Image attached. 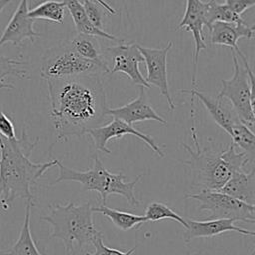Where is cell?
<instances>
[{
	"instance_id": "1",
	"label": "cell",
	"mask_w": 255,
	"mask_h": 255,
	"mask_svg": "<svg viewBox=\"0 0 255 255\" xmlns=\"http://www.w3.org/2000/svg\"><path fill=\"white\" fill-rule=\"evenodd\" d=\"M50 115L58 141L82 136L107 120L106 93L98 74L48 79Z\"/></svg>"
},
{
	"instance_id": "2",
	"label": "cell",
	"mask_w": 255,
	"mask_h": 255,
	"mask_svg": "<svg viewBox=\"0 0 255 255\" xmlns=\"http://www.w3.org/2000/svg\"><path fill=\"white\" fill-rule=\"evenodd\" d=\"M38 142L39 137L33 141L29 139L25 128L19 138L0 136V207L3 210H8L18 198L33 201V185L49 168L56 166L58 159L47 162L30 159Z\"/></svg>"
},
{
	"instance_id": "3",
	"label": "cell",
	"mask_w": 255,
	"mask_h": 255,
	"mask_svg": "<svg viewBox=\"0 0 255 255\" xmlns=\"http://www.w3.org/2000/svg\"><path fill=\"white\" fill-rule=\"evenodd\" d=\"M191 120L190 131L194 149L190 145L182 143L184 149L189 153V159L182 162L189 166L193 179L192 185L195 188L218 190L234 172L243 170L245 164L250 160L244 151L237 152L236 146L232 142L224 151L208 149L207 147L201 148L196 131L194 101H191Z\"/></svg>"
},
{
	"instance_id": "4",
	"label": "cell",
	"mask_w": 255,
	"mask_h": 255,
	"mask_svg": "<svg viewBox=\"0 0 255 255\" xmlns=\"http://www.w3.org/2000/svg\"><path fill=\"white\" fill-rule=\"evenodd\" d=\"M93 207L91 202L75 204H50L49 213L41 220L51 225L52 232L49 238H58L63 241L69 255H78L86 245L92 244L101 232L95 227L93 221Z\"/></svg>"
},
{
	"instance_id": "5",
	"label": "cell",
	"mask_w": 255,
	"mask_h": 255,
	"mask_svg": "<svg viewBox=\"0 0 255 255\" xmlns=\"http://www.w3.org/2000/svg\"><path fill=\"white\" fill-rule=\"evenodd\" d=\"M56 166L59 168V175L53 184L62 181L79 182L83 185L84 190L98 192L102 198V204H106L110 194L124 196L132 207H137L140 203L134 195V188L144 174H139L132 181L127 182L123 172L112 173L109 171L97 154L93 156V166L88 170L79 171L69 168L59 160Z\"/></svg>"
},
{
	"instance_id": "6",
	"label": "cell",
	"mask_w": 255,
	"mask_h": 255,
	"mask_svg": "<svg viewBox=\"0 0 255 255\" xmlns=\"http://www.w3.org/2000/svg\"><path fill=\"white\" fill-rule=\"evenodd\" d=\"M232 61L233 75L228 80H221L222 87L218 96L228 100L240 121L254 130V74L247 59L242 61L244 68L239 65L234 51H232Z\"/></svg>"
},
{
	"instance_id": "7",
	"label": "cell",
	"mask_w": 255,
	"mask_h": 255,
	"mask_svg": "<svg viewBox=\"0 0 255 255\" xmlns=\"http://www.w3.org/2000/svg\"><path fill=\"white\" fill-rule=\"evenodd\" d=\"M88 74L100 75L105 72L95 62L78 55L69 43L50 48L42 58L40 75L45 80Z\"/></svg>"
},
{
	"instance_id": "8",
	"label": "cell",
	"mask_w": 255,
	"mask_h": 255,
	"mask_svg": "<svg viewBox=\"0 0 255 255\" xmlns=\"http://www.w3.org/2000/svg\"><path fill=\"white\" fill-rule=\"evenodd\" d=\"M184 198L198 201L199 211H209L210 215L206 219L223 218L247 223L255 222V204L245 203L218 190L201 189L198 193L185 194Z\"/></svg>"
},
{
	"instance_id": "9",
	"label": "cell",
	"mask_w": 255,
	"mask_h": 255,
	"mask_svg": "<svg viewBox=\"0 0 255 255\" xmlns=\"http://www.w3.org/2000/svg\"><path fill=\"white\" fill-rule=\"evenodd\" d=\"M138 44L134 42H122L116 46L106 47L103 54L109 56L113 66L110 69V74L118 72L127 75L130 81L139 87L150 88L139 70V64L143 62V57L138 50Z\"/></svg>"
},
{
	"instance_id": "10",
	"label": "cell",
	"mask_w": 255,
	"mask_h": 255,
	"mask_svg": "<svg viewBox=\"0 0 255 255\" xmlns=\"http://www.w3.org/2000/svg\"><path fill=\"white\" fill-rule=\"evenodd\" d=\"M87 133L91 136L95 148L106 154L111 153V150L107 147V143L111 139L122 138L125 135H133L146 143L147 146L152 149L158 156L164 157V152L155 143L153 137L148 134H144L141 131H138L137 129H135V128H133V126H130L117 118H113L110 123L104 126H99L90 129Z\"/></svg>"
},
{
	"instance_id": "11",
	"label": "cell",
	"mask_w": 255,
	"mask_h": 255,
	"mask_svg": "<svg viewBox=\"0 0 255 255\" xmlns=\"http://www.w3.org/2000/svg\"><path fill=\"white\" fill-rule=\"evenodd\" d=\"M173 43L168 42L164 48H148L138 45V50L143 57V62L146 66V82L151 86L159 89L160 94L166 99L170 111L175 109V104L169 92L167 81V55L172 48Z\"/></svg>"
},
{
	"instance_id": "12",
	"label": "cell",
	"mask_w": 255,
	"mask_h": 255,
	"mask_svg": "<svg viewBox=\"0 0 255 255\" xmlns=\"http://www.w3.org/2000/svg\"><path fill=\"white\" fill-rule=\"evenodd\" d=\"M208 8V2L201 0H186L185 11L181 21L177 26L178 29H185L191 32L194 39V59H193V76H192V87H196V73L199 53L206 49L207 46L204 42L203 27L206 25V13Z\"/></svg>"
},
{
	"instance_id": "13",
	"label": "cell",
	"mask_w": 255,
	"mask_h": 255,
	"mask_svg": "<svg viewBox=\"0 0 255 255\" xmlns=\"http://www.w3.org/2000/svg\"><path fill=\"white\" fill-rule=\"evenodd\" d=\"M180 92L189 94L191 99L196 97L206 108L215 124L229 135L231 134L233 128L241 122L229 101L223 97L218 95L216 97L208 96L197 90L196 87H191L190 89H181Z\"/></svg>"
},
{
	"instance_id": "14",
	"label": "cell",
	"mask_w": 255,
	"mask_h": 255,
	"mask_svg": "<svg viewBox=\"0 0 255 255\" xmlns=\"http://www.w3.org/2000/svg\"><path fill=\"white\" fill-rule=\"evenodd\" d=\"M186 222V227L183 232V241L188 244L194 238L200 237H212L220 235L224 232L234 231L245 236H254L255 232L252 230L245 229L243 227L234 224L232 219H204L196 220V218H184Z\"/></svg>"
},
{
	"instance_id": "15",
	"label": "cell",
	"mask_w": 255,
	"mask_h": 255,
	"mask_svg": "<svg viewBox=\"0 0 255 255\" xmlns=\"http://www.w3.org/2000/svg\"><path fill=\"white\" fill-rule=\"evenodd\" d=\"M28 11V0H21L3 30L2 36L0 37V47L7 43L19 46L25 39L34 42L35 38L41 36L40 33L34 30L33 26L35 20L29 17Z\"/></svg>"
},
{
	"instance_id": "16",
	"label": "cell",
	"mask_w": 255,
	"mask_h": 255,
	"mask_svg": "<svg viewBox=\"0 0 255 255\" xmlns=\"http://www.w3.org/2000/svg\"><path fill=\"white\" fill-rule=\"evenodd\" d=\"M139 88V94L135 99L121 107L113 109L108 108L107 115L111 116L112 118L120 119L130 126H133L135 123L147 120H153L166 125L167 121L159 114H157L156 111L148 103L144 88Z\"/></svg>"
},
{
	"instance_id": "17",
	"label": "cell",
	"mask_w": 255,
	"mask_h": 255,
	"mask_svg": "<svg viewBox=\"0 0 255 255\" xmlns=\"http://www.w3.org/2000/svg\"><path fill=\"white\" fill-rule=\"evenodd\" d=\"M208 30L210 32L211 44L230 47L231 50L234 51L242 61L246 59L245 55L239 49L237 43L241 38L250 40L254 37V25L249 26L246 23L237 24L216 21L209 26Z\"/></svg>"
},
{
	"instance_id": "18",
	"label": "cell",
	"mask_w": 255,
	"mask_h": 255,
	"mask_svg": "<svg viewBox=\"0 0 255 255\" xmlns=\"http://www.w3.org/2000/svg\"><path fill=\"white\" fill-rule=\"evenodd\" d=\"M218 191L239 199L245 203L255 204V171L243 170L234 172Z\"/></svg>"
},
{
	"instance_id": "19",
	"label": "cell",
	"mask_w": 255,
	"mask_h": 255,
	"mask_svg": "<svg viewBox=\"0 0 255 255\" xmlns=\"http://www.w3.org/2000/svg\"><path fill=\"white\" fill-rule=\"evenodd\" d=\"M69 45L78 55L87 60L95 62L104 70L105 74H110L108 62L104 57L103 50L99 41L97 40V37L86 34H78L71 40Z\"/></svg>"
},
{
	"instance_id": "20",
	"label": "cell",
	"mask_w": 255,
	"mask_h": 255,
	"mask_svg": "<svg viewBox=\"0 0 255 255\" xmlns=\"http://www.w3.org/2000/svg\"><path fill=\"white\" fill-rule=\"evenodd\" d=\"M34 205L32 200H26L24 222L17 241L7 250H1L0 255H42L38 250L32 237L30 229L31 208Z\"/></svg>"
},
{
	"instance_id": "21",
	"label": "cell",
	"mask_w": 255,
	"mask_h": 255,
	"mask_svg": "<svg viewBox=\"0 0 255 255\" xmlns=\"http://www.w3.org/2000/svg\"><path fill=\"white\" fill-rule=\"evenodd\" d=\"M64 2L66 4V8L71 14L72 20L74 22V25L78 34L91 35V36L100 37V38H104L112 41L118 40L116 36L104 31V29L97 28L90 22L84 10L83 4L79 0H64Z\"/></svg>"
},
{
	"instance_id": "22",
	"label": "cell",
	"mask_w": 255,
	"mask_h": 255,
	"mask_svg": "<svg viewBox=\"0 0 255 255\" xmlns=\"http://www.w3.org/2000/svg\"><path fill=\"white\" fill-rule=\"evenodd\" d=\"M93 211L103 214L117 228L124 231H128L135 227H139L142 223L147 221L144 215H136V214L122 211L119 209L110 208L106 206V204H101L97 207H93Z\"/></svg>"
},
{
	"instance_id": "23",
	"label": "cell",
	"mask_w": 255,
	"mask_h": 255,
	"mask_svg": "<svg viewBox=\"0 0 255 255\" xmlns=\"http://www.w3.org/2000/svg\"><path fill=\"white\" fill-rule=\"evenodd\" d=\"M65 9L66 4L64 1L47 0L29 10L28 15L34 20L43 19L58 24H63Z\"/></svg>"
},
{
	"instance_id": "24",
	"label": "cell",
	"mask_w": 255,
	"mask_h": 255,
	"mask_svg": "<svg viewBox=\"0 0 255 255\" xmlns=\"http://www.w3.org/2000/svg\"><path fill=\"white\" fill-rule=\"evenodd\" d=\"M26 62H23L16 58L0 56V90L13 89L14 86L6 82L8 76H14L19 79H29V71L23 66Z\"/></svg>"
},
{
	"instance_id": "25",
	"label": "cell",
	"mask_w": 255,
	"mask_h": 255,
	"mask_svg": "<svg viewBox=\"0 0 255 255\" xmlns=\"http://www.w3.org/2000/svg\"><path fill=\"white\" fill-rule=\"evenodd\" d=\"M230 136L232 138V143L243 149L250 162L253 164L255 155V136L253 130H251L244 123L240 122L233 128Z\"/></svg>"
},
{
	"instance_id": "26",
	"label": "cell",
	"mask_w": 255,
	"mask_h": 255,
	"mask_svg": "<svg viewBox=\"0 0 255 255\" xmlns=\"http://www.w3.org/2000/svg\"><path fill=\"white\" fill-rule=\"evenodd\" d=\"M216 21L228 22V23H237L242 24L246 23L241 15H237L233 11H231L225 4H220L216 0L208 1V8L206 13V27L209 26Z\"/></svg>"
},
{
	"instance_id": "27",
	"label": "cell",
	"mask_w": 255,
	"mask_h": 255,
	"mask_svg": "<svg viewBox=\"0 0 255 255\" xmlns=\"http://www.w3.org/2000/svg\"><path fill=\"white\" fill-rule=\"evenodd\" d=\"M144 216L147 221H161L164 219H170L180 223L184 228L186 227V222L183 217L177 214L173 209L162 202H150L144 212Z\"/></svg>"
},
{
	"instance_id": "28",
	"label": "cell",
	"mask_w": 255,
	"mask_h": 255,
	"mask_svg": "<svg viewBox=\"0 0 255 255\" xmlns=\"http://www.w3.org/2000/svg\"><path fill=\"white\" fill-rule=\"evenodd\" d=\"M92 244L95 247V252L94 253L87 252L86 255H131L136 249V247H132L128 250H121V249L108 247L103 242V233L102 232L98 236L95 237Z\"/></svg>"
},
{
	"instance_id": "29",
	"label": "cell",
	"mask_w": 255,
	"mask_h": 255,
	"mask_svg": "<svg viewBox=\"0 0 255 255\" xmlns=\"http://www.w3.org/2000/svg\"><path fill=\"white\" fill-rule=\"evenodd\" d=\"M83 7H84V10H85L90 22L97 28L103 29V27H104L103 13H102V10L100 9V7H102V6L99 5L96 1L85 0L83 3Z\"/></svg>"
},
{
	"instance_id": "30",
	"label": "cell",
	"mask_w": 255,
	"mask_h": 255,
	"mask_svg": "<svg viewBox=\"0 0 255 255\" xmlns=\"http://www.w3.org/2000/svg\"><path fill=\"white\" fill-rule=\"evenodd\" d=\"M0 136L13 139L16 137L15 127L12 120L0 110Z\"/></svg>"
},
{
	"instance_id": "31",
	"label": "cell",
	"mask_w": 255,
	"mask_h": 255,
	"mask_svg": "<svg viewBox=\"0 0 255 255\" xmlns=\"http://www.w3.org/2000/svg\"><path fill=\"white\" fill-rule=\"evenodd\" d=\"M223 4L237 15H241L255 5V0H224Z\"/></svg>"
},
{
	"instance_id": "32",
	"label": "cell",
	"mask_w": 255,
	"mask_h": 255,
	"mask_svg": "<svg viewBox=\"0 0 255 255\" xmlns=\"http://www.w3.org/2000/svg\"><path fill=\"white\" fill-rule=\"evenodd\" d=\"M94 1H96L99 5H101L102 8H104V9H105L106 11H108L110 14H112V15L117 14V11H116L112 6H110L105 0H94Z\"/></svg>"
},
{
	"instance_id": "33",
	"label": "cell",
	"mask_w": 255,
	"mask_h": 255,
	"mask_svg": "<svg viewBox=\"0 0 255 255\" xmlns=\"http://www.w3.org/2000/svg\"><path fill=\"white\" fill-rule=\"evenodd\" d=\"M13 0H0V14L2 13V11L6 8L7 5H9Z\"/></svg>"
},
{
	"instance_id": "34",
	"label": "cell",
	"mask_w": 255,
	"mask_h": 255,
	"mask_svg": "<svg viewBox=\"0 0 255 255\" xmlns=\"http://www.w3.org/2000/svg\"><path fill=\"white\" fill-rule=\"evenodd\" d=\"M185 255H201V253L200 252H189V253H187V254H185Z\"/></svg>"
}]
</instances>
